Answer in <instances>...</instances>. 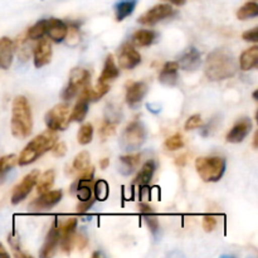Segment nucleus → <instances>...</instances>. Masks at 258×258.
<instances>
[{
  "mask_svg": "<svg viewBox=\"0 0 258 258\" xmlns=\"http://www.w3.org/2000/svg\"><path fill=\"white\" fill-rule=\"evenodd\" d=\"M258 64V45L248 48L239 57V67L242 71H249Z\"/></svg>",
  "mask_w": 258,
  "mask_h": 258,
  "instance_id": "obj_21",
  "label": "nucleus"
},
{
  "mask_svg": "<svg viewBox=\"0 0 258 258\" xmlns=\"http://www.w3.org/2000/svg\"><path fill=\"white\" fill-rule=\"evenodd\" d=\"M45 29H47V20H39L37 24L30 27V29L28 30V38L32 40L40 39V38H43L45 35Z\"/></svg>",
  "mask_w": 258,
  "mask_h": 258,
  "instance_id": "obj_31",
  "label": "nucleus"
},
{
  "mask_svg": "<svg viewBox=\"0 0 258 258\" xmlns=\"http://www.w3.org/2000/svg\"><path fill=\"white\" fill-rule=\"evenodd\" d=\"M39 196V198L32 203V208L37 212L48 211L59 203L62 199V190H48Z\"/></svg>",
  "mask_w": 258,
  "mask_h": 258,
  "instance_id": "obj_11",
  "label": "nucleus"
},
{
  "mask_svg": "<svg viewBox=\"0 0 258 258\" xmlns=\"http://www.w3.org/2000/svg\"><path fill=\"white\" fill-rule=\"evenodd\" d=\"M138 0H121L116 4V20L122 22L125 18H127L134 12Z\"/></svg>",
  "mask_w": 258,
  "mask_h": 258,
  "instance_id": "obj_26",
  "label": "nucleus"
},
{
  "mask_svg": "<svg viewBox=\"0 0 258 258\" xmlns=\"http://www.w3.org/2000/svg\"><path fill=\"white\" fill-rule=\"evenodd\" d=\"M186 154H181V155H179L178 158L175 159V164L179 166H184L186 164V161H188V158H186Z\"/></svg>",
  "mask_w": 258,
  "mask_h": 258,
  "instance_id": "obj_46",
  "label": "nucleus"
},
{
  "mask_svg": "<svg viewBox=\"0 0 258 258\" xmlns=\"http://www.w3.org/2000/svg\"><path fill=\"white\" fill-rule=\"evenodd\" d=\"M93 203H95V199H92V198H91L90 201L81 202V203L77 206V212L78 213H85V212H87L88 209L92 207Z\"/></svg>",
  "mask_w": 258,
  "mask_h": 258,
  "instance_id": "obj_45",
  "label": "nucleus"
},
{
  "mask_svg": "<svg viewBox=\"0 0 258 258\" xmlns=\"http://www.w3.org/2000/svg\"><path fill=\"white\" fill-rule=\"evenodd\" d=\"M38 178H39V176H38ZM54 178H55L54 170L50 169V170L45 171V173L40 176L39 180H38V184H37L38 194H43L45 193V191L49 190V189L52 188L53 183H54Z\"/></svg>",
  "mask_w": 258,
  "mask_h": 258,
  "instance_id": "obj_27",
  "label": "nucleus"
},
{
  "mask_svg": "<svg viewBox=\"0 0 258 258\" xmlns=\"http://www.w3.org/2000/svg\"><path fill=\"white\" fill-rule=\"evenodd\" d=\"M166 150H178V149H181L184 146V140H183V136L180 134H175V135L170 136V138L166 139L165 144H164Z\"/></svg>",
  "mask_w": 258,
  "mask_h": 258,
  "instance_id": "obj_36",
  "label": "nucleus"
},
{
  "mask_svg": "<svg viewBox=\"0 0 258 258\" xmlns=\"http://www.w3.org/2000/svg\"><path fill=\"white\" fill-rule=\"evenodd\" d=\"M258 15V5L256 2H248L237 12V18L239 20H247Z\"/></svg>",
  "mask_w": 258,
  "mask_h": 258,
  "instance_id": "obj_29",
  "label": "nucleus"
},
{
  "mask_svg": "<svg viewBox=\"0 0 258 258\" xmlns=\"http://www.w3.org/2000/svg\"><path fill=\"white\" fill-rule=\"evenodd\" d=\"M202 125V117L199 115H193L185 122V130H194Z\"/></svg>",
  "mask_w": 258,
  "mask_h": 258,
  "instance_id": "obj_39",
  "label": "nucleus"
},
{
  "mask_svg": "<svg viewBox=\"0 0 258 258\" xmlns=\"http://www.w3.org/2000/svg\"><path fill=\"white\" fill-rule=\"evenodd\" d=\"M58 242H59V231H58V224L57 222L52 224L49 232L47 234V239H45V243L43 246L42 251H40V257H50L54 252L55 247H57Z\"/></svg>",
  "mask_w": 258,
  "mask_h": 258,
  "instance_id": "obj_19",
  "label": "nucleus"
},
{
  "mask_svg": "<svg viewBox=\"0 0 258 258\" xmlns=\"http://www.w3.org/2000/svg\"><path fill=\"white\" fill-rule=\"evenodd\" d=\"M77 228V219L76 218H70L66 222L60 223L58 226V231H59V239L66 238V237L73 236Z\"/></svg>",
  "mask_w": 258,
  "mask_h": 258,
  "instance_id": "obj_30",
  "label": "nucleus"
},
{
  "mask_svg": "<svg viewBox=\"0 0 258 258\" xmlns=\"http://www.w3.org/2000/svg\"><path fill=\"white\" fill-rule=\"evenodd\" d=\"M38 176H39V170H33L30 171L28 175L24 176V179L15 186L14 191H13L12 204L17 206V204L22 203V202L29 196L32 189L34 188V185L37 184Z\"/></svg>",
  "mask_w": 258,
  "mask_h": 258,
  "instance_id": "obj_8",
  "label": "nucleus"
},
{
  "mask_svg": "<svg viewBox=\"0 0 258 258\" xmlns=\"http://www.w3.org/2000/svg\"><path fill=\"white\" fill-rule=\"evenodd\" d=\"M108 164H110V160H108V158L102 159V160L100 161L101 169H106V168H107V166H108Z\"/></svg>",
  "mask_w": 258,
  "mask_h": 258,
  "instance_id": "obj_49",
  "label": "nucleus"
},
{
  "mask_svg": "<svg viewBox=\"0 0 258 258\" xmlns=\"http://www.w3.org/2000/svg\"><path fill=\"white\" fill-rule=\"evenodd\" d=\"M77 198L80 202L90 201L92 197V180H85V179H78L77 183Z\"/></svg>",
  "mask_w": 258,
  "mask_h": 258,
  "instance_id": "obj_28",
  "label": "nucleus"
},
{
  "mask_svg": "<svg viewBox=\"0 0 258 258\" xmlns=\"http://www.w3.org/2000/svg\"><path fill=\"white\" fill-rule=\"evenodd\" d=\"M257 140H258V133L254 134V136H253V146H254V149H257Z\"/></svg>",
  "mask_w": 258,
  "mask_h": 258,
  "instance_id": "obj_51",
  "label": "nucleus"
},
{
  "mask_svg": "<svg viewBox=\"0 0 258 258\" xmlns=\"http://www.w3.org/2000/svg\"><path fill=\"white\" fill-rule=\"evenodd\" d=\"M90 81V73L87 72L83 68H73L71 71L70 75V82H68L67 87L63 90L62 92V98L64 101H70L77 95V92L80 91V88H83V86H86Z\"/></svg>",
  "mask_w": 258,
  "mask_h": 258,
  "instance_id": "obj_7",
  "label": "nucleus"
},
{
  "mask_svg": "<svg viewBox=\"0 0 258 258\" xmlns=\"http://www.w3.org/2000/svg\"><path fill=\"white\" fill-rule=\"evenodd\" d=\"M117 76H118V68H117V66H116L115 59H113V57L111 54L107 55L105 66H103L102 73H101L98 82L108 83V82H111V81L115 80Z\"/></svg>",
  "mask_w": 258,
  "mask_h": 258,
  "instance_id": "obj_24",
  "label": "nucleus"
},
{
  "mask_svg": "<svg viewBox=\"0 0 258 258\" xmlns=\"http://www.w3.org/2000/svg\"><path fill=\"white\" fill-rule=\"evenodd\" d=\"M141 155H123L120 158V166H118V171H120L122 175H130L135 171V169L138 168L139 164H140Z\"/></svg>",
  "mask_w": 258,
  "mask_h": 258,
  "instance_id": "obj_23",
  "label": "nucleus"
},
{
  "mask_svg": "<svg viewBox=\"0 0 258 258\" xmlns=\"http://www.w3.org/2000/svg\"><path fill=\"white\" fill-rule=\"evenodd\" d=\"M90 154L87 151H81L73 160V169L75 170H83L90 165Z\"/></svg>",
  "mask_w": 258,
  "mask_h": 258,
  "instance_id": "obj_35",
  "label": "nucleus"
},
{
  "mask_svg": "<svg viewBox=\"0 0 258 258\" xmlns=\"http://www.w3.org/2000/svg\"><path fill=\"white\" fill-rule=\"evenodd\" d=\"M53 154H54L57 158H62V156L66 155L67 153V146H66L64 143H55L54 146H53Z\"/></svg>",
  "mask_w": 258,
  "mask_h": 258,
  "instance_id": "obj_43",
  "label": "nucleus"
},
{
  "mask_svg": "<svg viewBox=\"0 0 258 258\" xmlns=\"http://www.w3.org/2000/svg\"><path fill=\"white\" fill-rule=\"evenodd\" d=\"M169 2L171 3V4H174V5H184L185 4V0H169Z\"/></svg>",
  "mask_w": 258,
  "mask_h": 258,
  "instance_id": "obj_50",
  "label": "nucleus"
},
{
  "mask_svg": "<svg viewBox=\"0 0 258 258\" xmlns=\"http://www.w3.org/2000/svg\"><path fill=\"white\" fill-rule=\"evenodd\" d=\"M237 60L233 53L224 48L213 50L206 62V75L211 81H222L236 75Z\"/></svg>",
  "mask_w": 258,
  "mask_h": 258,
  "instance_id": "obj_1",
  "label": "nucleus"
},
{
  "mask_svg": "<svg viewBox=\"0 0 258 258\" xmlns=\"http://www.w3.org/2000/svg\"><path fill=\"white\" fill-rule=\"evenodd\" d=\"M52 58V45L48 39H42L40 38L39 43L34 49V66L37 68L43 67L44 64L50 62Z\"/></svg>",
  "mask_w": 258,
  "mask_h": 258,
  "instance_id": "obj_17",
  "label": "nucleus"
},
{
  "mask_svg": "<svg viewBox=\"0 0 258 258\" xmlns=\"http://www.w3.org/2000/svg\"><path fill=\"white\" fill-rule=\"evenodd\" d=\"M68 27L66 23H63L59 19H48L47 20V29H45V34L53 40V42H62L67 38Z\"/></svg>",
  "mask_w": 258,
  "mask_h": 258,
  "instance_id": "obj_15",
  "label": "nucleus"
},
{
  "mask_svg": "<svg viewBox=\"0 0 258 258\" xmlns=\"http://www.w3.org/2000/svg\"><path fill=\"white\" fill-rule=\"evenodd\" d=\"M10 126H12V134L14 138L25 139L32 133V111H30L29 102L24 96H18L13 101Z\"/></svg>",
  "mask_w": 258,
  "mask_h": 258,
  "instance_id": "obj_2",
  "label": "nucleus"
},
{
  "mask_svg": "<svg viewBox=\"0 0 258 258\" xmlns=\"http://www.w3.org/2000/svg\"><path fill=\"white\" fill-rule=\"evenodd\" d=\"M14 48V43L12 39L7 37H3L0 39V67L3 70H8L12 66Z\"/></svg>",
  "mask_w": 258,
  "mask_h": 258,
  "instance_id": "obj_18",
  "label": "nucleus"
},
{
  "mask_svg": "<svg viewBox=\"0 0 258 258\" xmlns=\"http://www.w3.org/2000/svg\"><path fill=\"white\" fill-rule=\"evenodd\" d=\"M82 174L80 175V179H85V180H92L93 179V174H95V168L93 166L88 165L87 168L83 169Z\"/></svg>",
  "mask_w": 258,
  "mask_h": 258,
  "instance_id": "obj_44",
  "label": "nucleus"
},
{
  "mask_svg": "<svg viewBox=\"0 0 258 258\" xmlns=\"http://www.w3.org/2000/svg\"><path fill=\"white\" fill-rule=\"evenodd\" d=\"M251 128L252 121L247 117L241 118L228 133V135H227V141L232 144L242 143V141L247 138V135L249 134Z\"/></svg>",
  "mask_w": 258,
  "mask_h": 258,
  "instance_id": "obj_12",
  "label": "nucleus"
},
{
  "mask_svg": "<svg viewBox=\"0 0 258 258\" xmlns=\"http://www.w3.org/2000/svg\"><path fill=\"white\" fill-rule=\"evenodd\" d=\"M145 222L148 224V227L150 228V232L153 233V236L155 237L158 234L159 231V222L155 217H153L151 214H145Z\"/></svg>",
  "mask_w": 258,
  "mask_h": 258,
  "instance_id": "obj_38",
  "label": "nucleus"
},
{
  "mask_svg": "<svg viewBox=\"0 0 258 258\" xmlns=\"http://www.w3.org/2000/svg\"><path fill=\"white\" fill-rule=\"evenodd\" d=\"M141 62L140 53L130 44H125L118 55V66L125 70H133Z\"/></svg>",
  "mask_w": 258,
  "mask_h": 258,
  "instance_id": "obj_14",
  "label": "nucleus"
},
{
  "mask_svg": "<svg viewBox=\"0 0 258 258\" xmlns=\"http://www.w3.org/2000/svg\"><path fill=\"white\" fill-rule=\"evenodd\" d=\"M45 125L52 131H62L70 122V108L66 103L55 105L45 115Z\"/></svg>",
  "mask_w": 258,
  "mask_h": 258,
  "instance_id": "obj_6",
  "label": "nucleus"
},
{
  "mask_svg": "<svg viewBox=\"0 0 258 258\" xmlns=\"http://www.w3.org/2000/svg\"><path fill=\"white\" fill-rule=\"evenodd\" d=\"M257 95H258V92H257V91H254V92H253V98H254V100H257Z\"/></svg>",
  "mask_w": 258,
  "mask_h": 258,
  "instance_id": "obj_52",
  "label": "nucleus"
},
{
  "mask_svg": "<svg viewBox=\"0 0 258 258\" xmlns=\"http://www.w3.org/2000/svg\"><path fill=\"white\" fill-rule=\"evenodd\" d=\"M173 13V7H170L169 4L155 5V7L151 8L150 10L144 13V14L139 18V23L143 25H154L156 24V23L161 22L163 19H166L168 17H170Z\"/></svg>",
  "mask_w": 258,
  "mask_h": 258,
  "instance_id": "obj_9",
  "label": "nucleus"
},
{
  "mask_svg": "<svg viewBox=\"0 0 258 258\" xmlns=\"http://www.w3.org/2000/svg\"><path fill=\"white\" fill-rule=\"evenodd\" d=\"M139 211H140L143 214H151V213H153V209H151L150 207L148 206V204H144V203L139 204Z\"/></svg>",
  "mask_w": 258,
  "mask_h": 258,
  "instance_id": "obj_47",
  "label": "nucleus"
},
{
  "mask_svg": "<svg viewBox=\"0 0 258 258\" xmlns=\"http://www.w3.org/2000/svg\"><path fill=\"white\" fill-rule=\"evenodd\" d=\"M196 169L204 181L214 183L221 180L226 171V160L219 156L198 158L196 160Z\"/></svg>",
  "mask_w": 258,
  "mask_h": 258,
  "instance_id": "obj_4",
  "label": "nucleus"
},
{
  "mask_svg": "<svg viewBox=\"0 0 258 258\" xmlns=\"http://www.w3.org/2000/svg\"><path fill=\"white\" fill-rule=\"evenodd\" d=\"M93 138V127L91 123H86V125L81 126L80 131H78L77 140L81 145H87L92 141Z\"/></svg>",
  "mask_w": 258,
  "mask_h": 258,
  "instance_id": "obj_32",
  "label": "nucleus"
},
{
  "mask_svg": "<svg viewBox=\"0 0 258 258\" xmlns=\"http://www.w3.org/2000/svg\"><path fill=\"white\" fill-rule=\"evenodd\" d=\"M202 58H201V52H199L197 48L189 47L183 54L180 55L178 60L179 67L183 68L184 71H188V72H193V71L198 70V67L201 66Z\"/></svg>",
  "mask_w": 258,
  "mask_h": 258,
  "instance_id": "obj_13",
  "label": "nucleus"
},
{
  "mask_svg": "<svg viewBox=\"0 0 258 258\" xmlns=\"http://www.w3.org/2000/svg\"><path fill=\"white\" fill-rule=\"evenodd\" d=\"M242 38H243L244 40H247V42L257 43V40H258V28L254 27L253 29L244 32L243 34H242Z\"/></svg>",
  "mask_w": 258,
  "mask_h": 258,
  "instance_id": "obj_42",
  "label": "nucleus"
},
{
  "mask_svg": "<svg viewBox=\"0 0 258 258\" xmlns=\"http://www.w3.org/2000/svg\"><path fill=\"white\" fill-rule=\"evenodd\" d=\"M178 62L165 63L163 70H161L160 76H159L160 83H163L165 86H175L176 82H178Z\"/></svg>",
  "mask_w": 258,
  "mask_h": 258,
  "instance_id": "obj_20",
  "label": "nucleus"
},
{
  "mask_svg": "<svg viewBox=\"0 0 258 258\" xmlns=\"http://www.w3.org/2000/svg\"><path fill=\"white\" fill-rule=\"evenodd\" d=\"M95 197L97 201L100 202H105L106 199L108 198V184L107 181L102 180H97V183L95 184Z\"/></svg>",
  "mask_w": 258,
  "mask_h": 258,
  "instance_id": "obj_33",
  "label": "nucleus"
},
{
  "mask_svg": "<svg viewBox=\"0 0 258 258\" xmlns=\"http://www.w3.org/2000/svg\"><path fill=\"white\" fill-rule=\"evenodd\" d=\"M156 38V33L154 30L140 29L133 35V43L138 47H148L153 44Z\"/></svg>",
  "mask_w": 258,
  "mask_h": 258,
  "instance_id": "obj_25",
  "label": "nucleus"
},
{
  "mask_svg": "<svg viewBox=\"0 0 258 258\" xmlns=\"http://www.w3.org/2000/svg\"><path fill=\"white\" fill-rule=\"evenodd\" d=\"M156 170V164L154 160H148L145 164L143 165L141 170L139 171L138 176L134 180V184H138V185H149V183L153 179L154 173Z\"/></svg>",
  "mask_w": 258,
  "mask_h": 258,
  "instance_id": "obj_22",
  "label": "nucleus"
},
{
  "mask_svg": "<svg viewBox=\"0 0 258 258\" xmlns=\"http://www.w3.org/2000/svg\"><path fill=\"white\" fill-rule=\"evenodd\" d=\"M17 158L18 156L14 155V154H10V155H5L3 158H0V176L8 173L17 164Z\"/></svg>",
  "mask_w": 258,
  "mask_h": 258,
  "instance_id": "obj_34",
  "label": "nucleus"
},
{
  "mask_svg": "<svg viewBox=\"0 0 258 258\" xmlns=\"http://www.w3.org/2000/svg\"><path fill=\"white\" fill-rule=\"evenodd\" d=\"M87 243H88L87 238H86L83 234H75V237H73V246L77 247V248L81 249V251L87 246Z\"/></svg>",
  "mask_w": 258,
  "mask_h": 258,
  "instance_id": "obj_41",
  "label": "nucleus"
},
{
  "mask_svg": "<svg viewBox=\"0 0 258 258\" xmlns=\"http://www.w3.org/2000/svg\"><path fill=\"white\" fill-rule=\"evenodd\" d=\"M116 130V122L115 121H110V120H106L103 122V125L101 126V130H100V135L102 139H107L110 138L111 135L115 134Z\"/></svg>",
  "mask_w": 258,
  "mask_h": 258,
  "instance_id": "obj_37",
  "label": "nucleus"
},
{
  "mask_svg": "<svg viewBox=\"0 0 258 258\" xmlns=\"http://www.w3.org/2000/svg\"><path fill=\"white\" fill-rule=\"evenodd\" d=\"M146 92H148V85L145 82L133 83L126 92V102L131 108H135L144 100Z\"/></svg>",
  "mask_w": 258,
  "mask_h": 258,
  "instance_id": "obj_16",
  "label": "nucleus"
},
{
  "mask_svg": "<svg viewBox=\"0 0 258 258\" xmlns=\"http://www.w3.org/2000/svg\"><path fill=\"white\" fill-rule=\"evenodd\" d=\"M146 140V130L140 121L135 120L127 125L121 136V146L126 151H135L143 146Z\"/></svg>",
  "mask_w": 258,
  "mask_h": 258,
  "instance_id": "obj_5",
  "label": "nucleus"
},
{
  "mask_svg": "<svg viewBox=\"0 0 258 258\" xmlns=\"http://www.w3.org/2000/svg\"><path fill=\"white\" fill-rule=\"evenodd\" d=\"M0 257H2V258H8V257H9V253H8V252L5 251L4 246H3L2 243H0Z\"/></svg>",
  "mask_w": 258,
  "mask_h": 258,
  "instance_id": "obj_48",
  "label": "nucleus"
},
{
  "mask_svg": "<svg viewBox=\"0 0 258 258\" xmlns=\"http://www.w3.org/2000/svg\"><path fill=\"white\" fill-rule=\"evenodd\" d=\"M91 90L92 88L88 86V83L86 86H83L82 92L80 93V97H78L77 102H76L75 107H73L72 112L70 115V121L82 122L85 120L86 115L88 112V103L92 101V98H91Z\"/></svg>",
  "mask_w": 258,
  "mask_h": 258,
  "instance_id": "obj_10",
  "label": "nucleus"
},
{
  "mask_svg": "<svg viewBox=\"0 0 258 258\" xmlns=\"http://www.w3.org/2000/svg\"><path fill=\"white\" fill-rule=\"evenodd\" d=\"M55 143H57V135H55L54 131L48 130L40 134L23 149L19 158H18V164L20 166H24L34 163L43 154L49 151Z\"/></svg>",
  "mask_w": 258,
  "mask_h": 258,
  "instance_id": "obj_3",
  "label": "nucleus"
},
{
  "mask_svg": "<svg viewBox=\"0 0 258 258\" xmlns=\"http://www.w3.org/2000/svg\"><path fill=\"white\" fill-rule=\"evenodd\" d=\"M217 226V219L214 216H206L203 218V228L206 232H212Z\"/></svg>",
  "mask_w": 258,
  "mask_h": 258,
  "instance_id": "obj_40",
  "label": "nucleus"
}]
</instances>
